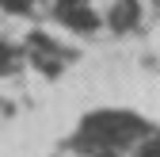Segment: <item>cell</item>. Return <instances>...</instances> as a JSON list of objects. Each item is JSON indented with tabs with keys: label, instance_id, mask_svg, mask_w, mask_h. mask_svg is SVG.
<instances>
[{
	"label": "cell",
	"instance_id": "6da1fadb",
	"mask_svg": "<svg viewBox=\"0 0 160 157\" xmlns=\"http://www.w3.org/2000/svg\"><path fill=\"white\" fill-rule=\"evenodd\" d=\"M0 157H160V104L42 31L0 38Z\"/></svg>",
	"mask_w": 160,
	"mask_h": 157
}]
</instances>
